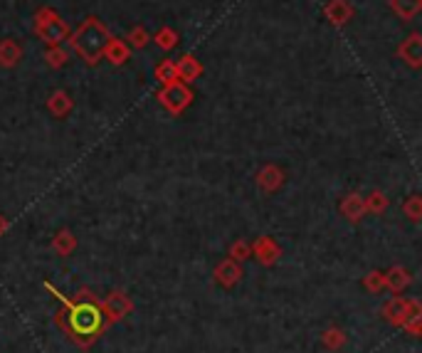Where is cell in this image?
Here are the masks:
<instances>
[{"label":"cell","mask_w":422,"mask_h":353,"mask_svg":"<svg viewBox=\"0 0 422 353\" xmlns=\"http://www.w3.org/2000/svg\"><path fill=\"white\" fill-rule=\"evenodd\" d=\"M35 32L40 35L42 42H47L50 48L62 45L70 37V28L65 25V20L59 18L52 8H42L35 15Z\"/></svg>","instance_id":"cell-2"},{"label":"cell","mask_w":422,"mask_h":353,"mask_svg":"<svg viewBox=\"0 0 422 353\" xmlns=\"http://www.w3.org/2000/svg\"><path fill=\"white\" fill-rule=\"evenodd\" d=\"M422 8V0H393V10L398 12L403 20L415 18Z\"/></svg>","instance_id":"cell-11"},{"label":"cell","mask_w":422,"mask_h":353,"mask_svg":"<svg viewBox=\"0 0 422 353\" xmlns=\"http://www.w3.org/2000/svg\"><path fill=\"white\" fill-rule=\"evenodd\" d=\"M398 54L400 57L408 62L410 67H420L422 65V37L417 35V32H412L408 40L400 45V50H398Z\"/></svg>","instance_id":"cell-4"},{"label":"cell","mask_w":422,"mask_h":353,"mask_svg":"<svg viewBox=\"0 0 422 353\" xmlns=\"http://www.w3.org/2000/svg\"><path fill=\"white\" fill-rule=\"evenodd\" d=\"M156 79L159 82H163V84H170V82H176L178 79V74H176V62H161L159 67H156Z\"/></svg>","instance_id":"cell-13"},{"label":"cell","mask_w":422,"mask_h":353,"mask_svg":"<svg viewBox=\"0 0 422 353\" xmlns=\"http://www.w3.org/2000/svg\"><path fill=\"white\" fill-rule=\"evenodd\" d=\"M129 45L123 40H117V37H112L109 40V45H106V50H104V57L112 62V65H123L126 59H129Z\"/></svg>","instance_id":"cell-7"},{"label":"cell","mask_w":422,"mask_h":353,"mask_svg":"<svg viewBox=\"0 0 422 353\" xmlns=\"http://www.w3.org/2000/svg\"><path fill=\"white\" fill-rule=\"evenodd\" d=\"M156 45H159V48H163V50H173L178 45V35L170 28L159 30V32H156Z\"/></svg>","instance_id":"cell-14"},{"label":"cell","mask_w":422,"mask_h":353,"mask_svg":"<svg viewBox=\"0 0 422 353\" xmlns=\"http://www.w3.org/2000/svg\"><path fill=\"white\" fill-rule=\"evenodd\" d=\"M279 171L277 168H267V171L259 173V183H262V188H277L279 185Z\"/></svg>","instance_id":"cell-16"},{"label":"cell","mask_w":422,"mask_h":353,"mask_svg":"<svg viewBox=\"0 0 422 353\" xmlns=\"http://www.w3.org/2000/svg\"><path fill=\"white\" fill-rule=\"evenodd\" d=\"M341 210H343V215H346L348 220H358L363 215V201H361L358 195H348V201L341 205Z\"/></svg>","instance_id":"cell-12"},{"label":"cell","mask_w":422,"mask_h":353,"mask_svg":"<svg viewBox=\"0 0 422 353\" xmlns=\"http://www.w3.org/2000/svg\"><path fill=\"white\" fill-rule=\"evenodd\" d=\"M67 59H70V57H67V52H65L62 48H59V45H54V48H50V50L45 52V62H47L50 67H62V65L67 62Z\"/></svg>","instance_id":"cell-15"},{"label":"cell","mask_w":422,"mask_h":353,"mask_svg":"<svg viewBox=\"0 0 422 353\" xmlns=\"http://www.w3.org/2000/svg\"><path fill=\"white\" fill-rule=\"evenodd\" d=\"M47 106H50V112H52L54 117H67L72 109V99L67 92H54L52 99L47 101Z\"/></svg>","instance_id":"cell-10"},{"label":"cell","mask_w":422,"mask_h":353,"mask_svg":"<svg viewBox=\"0 0 422 353\" xmlns=\"http://www.w3.org/2000/svg\"><path fill=\"white\" fill-rule=\"evenodd\" d=\"M326 15L334 25H346L353 15V8L348 6V0H331L326 6Z\"/></svg>","instance_id":"cell-6"},{"label":"cell","mask_w":422,"mask_h":353,"mask_svg":"<svg viewBox=\"0 0 422 353\" xmlns=\"http://www.w3.org/2000/svg\"><path fill=\"white\" fill-rule=\"evenodd\" d=\"M20 59V45L15 40H0V67H15Z\"/></svg>","instance_id":"cell-9"},{"label":"cell","mask_w":422,"mask_h":353,"mask_svg":"<svg viewBox=\"0 0 422 353\" xmlns=\"http://www.w3.org/2000/svg\"><path fill=\"white\" fill-rule=\"evenodd\" d=\"M129 40H131V45H134V48H146V42H148L146 28H134V30H131Z\"/></svg>","instance_id":"cell-18"},{"label":"cell","mask_w":422,"mask_h":353,"mask_svg":"<svg viewBox=\"0 0 422 353\" xmlns=\"http://www.w3.org/2000/svg\"><path fill=\"white\" fill-rule=\"evenodd\" d=\"M257 250H259V254H262V262H264V259H267V262H272V259H274V254H277V250L272 248V242H270V240H262V242H259Z\"/></svg>","instance_id":"cell-19"},{"label":"cell","mask_w":422,"mask_h":353,"mask_svg":"<svg viewBox=\"0 0 422 353\" xmlns=\"http://www.w3.org/2000/svg\"><path fill=\"white\" fill-rule=\"evenodd\" d=\"M72 321H74V326L79 331H92V329H97V324H99V312L94 309V306H77L74 309V314H72Z\"/></svg>","instance_id":"cell-5"},{"label":"cell","mask_w":422,"mask_h":353,"mask_svg":"<svg viewBox=\"0 0 422 353\" xmlns=\"http://www.w3.org/2000/svg\"><path fill=\"white\" fill-rule=\"evenodd\" d=\"M159 99H161V104L168 109V112H173V114H181L183 109H185L190 101H193V92L185 87L183 82H170V84H165L163 89L159 92Z\"/></svg>","instance_id":"cell-3"},{"label":"cell","mask_w":422,"mask_h":353,"mask_svg":"<svg viewBox=\"0 0 422 353\" xmlns=\"http://www.w3.org/2000/svg\"><path fill=\"white\" fill-rule=\"evenodd\" d=\"M417 205H420V201H417V198H412V203L408 205V210H410L412 220H417V215H420V212H417Z\"/></svg>","instance_id":"cell-21"},{"label":"cell","mask_w":422,"mask_h":353,"mask_svg":"<svg viewBox=\"0 0 422 353\" xmlns=\"http://www.w3.org/2000/svg\"><path fill=\"white\" fill-rule=\"evenodd\" d=\"M176 74H178V79H185V82H193L195 77L200 74L198 59H195L193 54H183V57L176 62Z\"/></svg>","instance_id":"cell-8"},{"label":"cell","mask_w":422,"mask_h":353,"mask_svg":"<svg viewBox=\"0 0 422 353\" xmlns=\"http://www.w3.org/2000/svg\"><path fill=\"white\" fill-rule=\"evenodd\" d=\"M217 274H228V277H223L220 282L225 284H232L234 279L240 277V272H237V267L232 265V262H225V265H220V270H217Z\"/></svg>","instance_id":"cell-17"},{"label":"cell","mask_w":422,"mask_h":353,"mask_svg":"<svg viewBox=\"0 0 422 353\" xmlns=\"http://www.w3.org/2000/svg\"><path fill=\"white\" fill-rule=\"evenodd\" d=\"M112 35H109V30L99 23L97 18H89L87 23H82L79 28L74 30V35H72V48L84 62L89 65H97L101 57H104V50L109 45Z\"/></svg>","instance_id":"cell-1"},{"label":"cell","mask_w":422,"mask_h":353,"mask_svg":"<svg viewBox=\"0 0 422 353\" xmlns=\"http://www.w3.org/2000/svg\"><path fill=\"white\" fill-rule=\"evenodd\" d=\"M370 208H373V210H383V208H385V198H383V195H370Z\"/></svg>","instance_id":"cell-20"}]
</instances>
